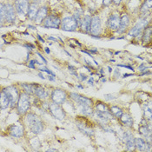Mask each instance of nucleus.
Returning a JSON list of instances; mask_svg holds the SVG:
<instances>
[{
	"label": "nucleus",
	"instance_id": "obj_45",
	"mask_svg": "<svg viewBox=\"0 0 152 152\" xmlns=\"http://www.w3.org/2000/svg\"><path fill=\"white\" fill-rule=\"evenodd\" d=\"M114 77H115L116 78L120 77V70H119V69H116V70H115V75H114Z\"/></svg>",
	"mask_w": 152,
	"mask_h": 152
},
{
	"label": "nucleus",
	"instance_id": "obj_2",
	"mask_svg": "<svg viewBox=\"0 0 152 152\" xmlns=\"http://www.w3.org/2000/svg\"><path fill=\"white\" fill-rule=\"evenodd\" d=\"M31 106L30 95L25 92L19 94V97L17 103V110L19 115H24L28 112Z\"/></svg>",
	"mask_w": 152,
	"mask_h": 152
},
{
	"label": "nucleus",
	"instance_id": "obj_39",
	"mask_svg": "<svg viewBox=\"0 0 152 152\" xmlns=\"http://www.w3.org/2000/svg\"><path fill=\"white\" fill-rule=\"evenodd\" d=\"M28 67H29V68H31V69H34V70H36L35 61H34V59H33V60H31V61L29 62V64H28Z\"/></svg>",
	"mask_w": 152,
	"mask_h": 152
},
{
	"label": "nucleus",
	"instance_id": "obj_47",
	"mask_svg": "<svg viewBox=\"0 0 152 152\" xmlns=\"http://www.w3.org/2000/svg\"><path fill=\"white\" fill-rule=\"evenodd\" d=\"M48 40H52V41H54V42H58V39H57L56 37H52V36L48 37Z\"/></svg>",
	"mask_w": 152,
	"mask_h": 152
},
{
	"label": "nucleus",
	"instance_id": "obj_32",
	"mask_svg": "<svg viewBox=\"0 0 152 152\" xmlns=\"http://www.w3.org/2000/svg\"><path fill=\"white\" fill-rule=\"evenodd\" d=\"M38 70H40L41 72H46L48 75H52V76L56 77V75L54 74V72H53V71H51L50 70H49V69H48L47 67H45L44 65H42V66H41V67H40V68H39Z\"/></svg>",
	"mask_w": 152,
	"mask_h": 152
},
{
	"label": "nucleus",
	"instance_id": "obj_29",
	"mask_svg": "<svg viewBox=\"0 0 152 152\" xmlns=\"http://www.w3.org/2000/svg\"><path fill=\"white\" fill-rule=\"evenodd\" d=\"M95 110L101 111V112H110V108L106 105L104 103H103L101 101H98V102L96 103V104H95Z\"/></svg>",
	"mask_w": 152,
	"mask_h": 152
},
{
	"label": "nucleus",
	"instance_id": "obj_28",
	"mask_svg": "<svg viewBox=\"0 0 152 152\" xmlns=\"http://www.w3.org/2000/svg\"><path fill=\"white\" fill-rule=\"evenodd\" d=\"M36 83H21V87L23 88L24 92L29 95H34V89Z\"/></svg>",
	"mask_w": 152,
	"mask_h": 152
},
{
	"label": "nucleus",
	"instance_id": "obj_34",
	"mask_svg": "<svg viewBox=\"0 0 152 152\" xmlns=\"http://www.w3.org/2000/svg\"><path fill=\"white\" fill-rule=\"evenodd\" d=\"M104 97L107 101H111V100H115L116 99V97L113 95H111V94H104Z\"/></svg>",
	"mask_w": 152,
	"mask_h": 152
},
{
	"label": "nucleus",
	"instance_id": "obj_53",
	"mask_svg": "<svg viewBox=\"0 0 152 152\" xmlns=\"http://www.w3.org/2000/svg\"><path fill=\"white\" fill-rule=\"evenodd\" d=\"M34 61H35V64H37V65H40V66H42V65H44L43 64H41V63H39L37 59H34Z\"/></svg>",
	"mask_w": 152,
	"mask_h": 152
},
{
	"label": "nucleus",
	"instance_id": "obj_62",
	"mask_svg": "<svg viewBox=\"0 0 152 152\" xmlns=\"http://www.w3.org/2000/svg\"><path fill=\"white\" fill-rule=\"evenodd\" d=\"M70 46L72 47V48H76V46H75V45H71V44H70Z\"/></svg>",
	"mask_w": 152,
	"mask_h": 152
},
{
	"label": "nucleus",
	"instance_id": "obj_56",
	"mask_svg": "<svg viewBox=\"0 0 152 152\" xmlns=\"http://www.w3.org/2000/svg\"><path fill=\"white\" fill-rule=\"evenodd\" d=\"M28 28H31V29H32V30H35V26H33V25H31V24H28Z\"/></svg>",
	"mask_w": 152,
	"mask_h": 152
},
{
	"label": "nucleus",
	"instance_id": "obj_36",
	"mask_svg": "<svg viewBox=\"0 0 152 152\" xmlns=\"http://www.w3.org/2000/svg\"><path fill=\"white\" fill-rule=\"evenodd\" d=\"M23 46L25 47V48H27V50H29V51L31 52L33 49H35V45H32V44H30V43H28V44H24L23 45Z\"/></svg>",
	"mask_w": 152,
	"mask_h": 152
},
{
	"label": "nucleus",
	"instance_id": "obj_24",
	"mask_svg": "<svg viewBox=\"0 0 152 152\" xmlns=\"http://www.w3.org/2000/svg\"><path fill=\"white\" fill-rule=\"evenodd\" d=\"M77 108L79 110V112L84 117H91L94 115V110L91 106L79 104L77 105Z\"/></svg>",
	"mask_w": 152,
	"mask_h": 152
},
{
	"label": "nucleus",
	"instance_id": "obj_27",
	"mask_svg": "<svg viewBox=\"0 0 152 152\" xmlns=\"http://www.w3.org/2000/svg\"><path fill=\"white\" fill-rule=\"evenodd\" d=\"M138 131H139V133H140L142 136H143L145 138L147 137H149V136H151V128H150V126L147 124H142L140 127L138 128Z\"/></svg>",
	"mask_w": 152,
	"mask_h": 152
},
{
	"label": "nucleus",
	"instance_id": "obj_43",
	"mask_svg": "<svg viewBox=\"0 0 152 152\" xmlns=\"http://www.w3.org/2000/svg\"><path fill=\"white\" fill-rule=\"evenodd\" d=\"M37 56H39V58H40L43 60V62H44V64H46L47 60L45 58H44L43 56H42V54H41V53H39V52H37Z\"/></svg>",
	"mask_w": 152,
	"mask_h": 152
},
{
	"label": "nucleus",
	"instance_id": "obj_60",
	"mask_svg": "<svg viewBox=\"0 0 152 152\" xmlns=\"http://www.w3.org/2000/svg\"><path fill=\"white\" fill-rule=\"evenodd\" d=\"M100 73H101L102 75H104V69H103V68H101V69H100Z\"/></svg>",
	"mask_w": 152,
	"mask_h": 152
},
{
	"label": "nucleus",
	"instance_id": "obj_5",
	"mask_svg": "<svg viewBox=\"0 0 152 152\" xmlns=\"http://www.w3.org/2000/svg\"><path fill=\"white\" fill-rule=\"evenodd\" d=\"M61 24V18L55 14L48 15L43 21V27L46 29H59Z\"/></svg>",
	"mask_w": 152,
	"mask_h": 152
},
{
	"label": "nucleus",
	"instance_id": "obj_61",
	"mask_svg": "<svg viewBox=\"0 0 152 152\" xmlns=\"http://www.w3.org/2000/svg\"><path fill=\"white\" fill-rule=\"evenodd\" d=\"M64 52H65V53H66V54H67V55H68L69 57H71V55H70V53H69V52H68V51H67L66 50H64Z\"/></svg>",
	"mask_w": 152,
	"mask_h": 152
},
{
	"label": "nucleus",
	"instance_id": "obj_15",
	"mask_svg": "<svg viewBox=\"0 0 152 152\" xmlns=\"http://www.w3.org/2000/svg\"><path fill=\"white\" fill-rule=\"evenodd\" d=\"M130 23V18L129 16L127 13H124L122 16H120V23L117 29V33L118 34H124L127 31Z\"/></svg>",
	"mask_w": 152,
	"mask_h": 152
},
{
	"label": "nucleus",
	"instance_id": "obj_59",
	"mask_svg": "<svg viewBox=\"0 0 152 152\" xmlns=\"http://www.w3.org/2000/svg\"><path fill=\"white\" fill-rule=\"evenodd\" d=\"M77 88H79V89H83V86L81 85V84H77Z\"/></svg>",
	"mask_w": 152,
	"mask_h": 152
},
{
	"label": "nucleus",
	"instance_id": "obj_52",
	"mask_svg": "<svg viewBox=\"0 0 152 152\" xmlns=\"http://www.w3.org/2000/svg\"><path fill=\"white\" fill-rule=\"evenodd\" d=\"M132 76V74H128V73H125V74H124L123 75V77L124 78V77H131Z\"/></svg>",
	"mask_w": 152,
	"mask_h": 152
},
{
	"label": "nucleus",
	"instance_id": "obj_40",
	"mask_svg": "<svg viewBox=\"0 0 152 152\" xmlns=\"http://www.w3.org/2000/svg\"><path fill=\"white\" fill-rule=\"evenodd\" d=\"M111 4V0H103V5L104 7H109Z\"/></svg>",
	"mask_w": 152,
	"mask_h": 152
},
{
	"label": "nucleus",
	"instance_id": "obj_14",
	"mask_svg": "<svg viewBox=\"0 0 152 152\" xmlns=\"http://www.w3.org/2000/svg\"><path fill=\"white\" fill-rule=\"evenodd\" d=\"M16 20V10L12 4H4V21L14 23Z\"/></svg>",
	"mask_w": 152,
	"mask_h": 152
},
{
	"label": "nucleus",
	"instance_id": "obj_22",
	"mask_svg": "<svg viewBox=\"0 0 152 152\" xmlns=\"http://www.w3.org/2000/svg\"><path fill=\"white\" fill-rule=\"evenodd\" d=\"M34 95L40 100L46 99L47 97L49 96V93H48L44 87H42L41 85L37 84V83H36L35 89H34Z\"/></svg>",
	"mask_w": 152,
	"mask_h": 152
},
{
	"label": "nucleus",
	"instance_id": "obj_3",
	"mask_svg": "<svg viewBox=\"0 0 152 152\" xmlns=\"http://www.w3.org/2000/svg\"><path fill=\"white\" fill-rule=\"evenodd\" d=\"M148 25H150V21H148L147 18H140L137 21V23L133 25V27L129 29V31H128V35L132 38L138 37L139 36L142 35V31Z\"/></svg>",
	"mask_w": 152,
	"mask_h": 152
},
{
	"label": "nucleus",
	"instance_id": "obj_4",
	"mask_svg": "<svg viewBox=\"0 0 152 152\" xmlns=\"http://www.w3.org/2000/svg\"><path fill=\"white\" fill-rule=\"evenodd\" d=\"M77 28H79V24L73 16H67L64 17L63 19H61V24H60L61 30L68 32H73L76 31Z\"/></svg>",
	"mask_w": 152,
	"mask_h": 152
},
{
	"label": "nucleus",
	"instance_id": "obj_38",
	"mask_svg": "<svg viewBox=\"0 0 152 152\" xmlns=\"http://www.w3.org/2000/svg\"><path fill=\"white\" fill-rule=\"evenodd\" d=\"M117 67H123V68H126V69H128V70L134 71V68H133L132 66H130V65H127V64H117Z\"/></svg>",
	"mask_w": 152,
	"mask_h": 152
},
{
	"label": "nucleus",
	"instance_id": "obj_51",
	"mask_svg": "<svg viewBox=\"0 0 152 152\" xmlns=\"http://www.w3.org/2000/svg\"><path fill=\"white\" fill-rule=\"evenodd\" d=\"M38 77H39L40 78H42V79H44V80L45 79V77H44V75H43V74H42L41 72H39V73H38Z\"/></svg>",
	"mask_w": 152,
	"mask_h": 152
},
{
	"label": "nucleus",
	"instance_id": "obj_26",
	"mask_svg": "<svg viewBox=\"0 0 152 152\" xmlns=\"http://www.w3.org/2000/svg\"><path fill=\"white\" fill-rule=\"evenodd\" d=\"M121 120V122L127 127L129 128H132L133 127V118L132 117L128 114V113H123V115L119 118Z\"/></svg>",
	"mask_w": 152,
	"mask_h": 152
},
{
	"label": "nucleus",
	"instance_id": "obj_20",
	"mask_svg": "<svg viewBox=\"0 0 152 152\" xmlns=\"http://www.w3.org/2000/svg\"><path fill=\"white\" fill-rule=\"evenodd\" d=\"M152 37V28L151 25H148L142 32L141 41L143 45H148L151 42Z\"/></svg>",
	"mask_w": 152,
	"mask_h": 152
},
{
	"label": "nucleus",
	"instance_id": "obj_49",
	"mask_svg": "<svg viewBox=\"0 0 152 152\" xmlns=\"http://www.w3.org/2000/svg\"><path fill=\"white\" fill-rule=\"evenodd\" d=\"M92 38H94V39H101L102 37H100V36H94V35H90Z\"/></svg>",
	"mask_w": 152,
	"mask_h": 152
},
{
	"label": "nucleus",
	"instance_id": "obj_57",
	"mask_svg": "<svg viewBox=\"0 0 152 152\" xmlns=\"http://www.w3.org/2000/svg\"><path fill=\"white\" fill-rule=\"evenodd\" d=\"M33 2L32 3H35V4H39L42 0H32Z\"/></svg>",
	"mask_w": 152,
	"mask_h": 152
},
{
	"label": "nucleus",
	"instance_id": "obj_25",
	"mask_svg": "<svg viewBox=\"0 0 152 152\" xmlns=\"http://www.w3.org/2000/svg\"><path fill=\"white\" fill-rule=\"evenodd\" d=\"M38 11V7H37V4L35 3H31L29 5L28 8V12H27V17L30 20H34L37 15V12Z\"/></svg>",
	"mask_w": 152,
	"mask_h": 152
},
{
	"label": "nucleus",
	"instance_id": "obj_16",
	"mask_svg": "<svg viewBox=\"0 0 152 152\" xmlns=\"http://www.w3.org/2000/svg\"><path fill=\"white\" fill-rule=\"evenodd\" d=\"M124 141L125 142V147L128 151H135V137L130 131H124Z\"/></svg>",
	"mask_w": 152,
	"mask_h": 152
},
{
	"label": "nucleus",
	"instance_id": "obj_42",
	"mask_svg": "<svg viewBox=\"0 0 152 152\" xmlns=\"http://www.w3.org/2000/svg\"><path fill=\"white\" fill-rule=\"evenodd\" d=\"M48 80L49 81H51V82H55L56 81V77L52 76V75H48Z\"/></svg>",
	"mask_w": 152,
	"mask_h": 152
},
{
	"label": "nucleus",
	"instance_id": "obj_64",
	"mask_svg": "<svg viewBox=\"0 0 152 152\" xmlns=\"http://www.w3.org/2000/svg\"><path fill=\"white\" fill-rule=\"evenodd\" d=\"M2 22H3V21H2V20L0 19V27H1V24H2Z\"/></svg>",
	"mask_w": 152,
	"mask_h": 152
},
{
	"label": "nucleus",
	"instance_id": "obj_50",
	"mask_svg": "<svg viewBox=\"0 0 152 152\" xmlns=\"http://www.w3.org/2000/svg\"><path fill=\"white\" fill-rule=\"evenodd\" d=\"M45 53H46V54H48V55L50 53V50L48 47H45Z\"/></svg>",
	"mask_w": 152,
	"mask_h": 152
},
{
	"label": "nucleus",
	"instance_id": "obj_33",
	"mask_svg": "<svg viewBox=\"0 0 152 152\" xmlns=\"http://www.w3.org/2000/svg\"><path fill=\"white\" fill-rule=\"evenodd\" d=\"M0 19L4 21V4L0 3Z\"/></svg>",
	"mask_w": 152,
	"mask_h": 152
},
{
	"label": "nucleus",
	"instance_id": "obj_31",
	"mask_svg": "<svg viewBox=\"0 0 152 152\" xmlns=\"http://www.w3.org/2000/svg\"><path fill=\"white\" fill-rule=\"evenodd\" d=\"M30 142H31V145L32 147H35V151H37L38 148H40V146H41L40 141L38 140V138H37V137L32 138L31 140L30 141Z\"/></svg>",
	"mask_w": 152,
	"mask_h": 152
},
{
	"label": "nucleus",
	"instance_id": "obj_8",
	"mask_svg": "<svg viewBox=\"0 0 152 152\" xmlns=\"http://www.w3.org/2000/svg\"><path fill=\"white\" fill-rule=\"evenodd\" d=\"M2 91H4L5 93L7 94V96H9L10 102H11L10 106L12 108H14L15 106H17V103H18V97H19V94H20L18 90L14 86H8V87L4 88Z\"/></svg>",
	"mask_w": 152,
	"mask_h": 152
},
{
	"label": "nucleus",
	"instance_id": "obj_6",
	"mask_svg": "<svg viewBox=\"0 0 152 152\" xmlns=\"http://www.w3.org/2000/svg\"><path fill=\"white\" fill-rule=\"evenodd\" d=\"M50 99H51L52 103L62 105L63 104L65 103V101L67 99V93L64 90L55 89L50 93Z\"/></svg>",
	"mask_w": 152,
	"mask_h": 152
},
{
	"label": "nucleus",
	"instance_id": "obj_9",
	"mask_svg": "<svg viewBox=\"0 0 152 152\" xmlns=\"http://www.w3.org/2000/svg\"><path fill=\"white\" fill-rule=\"evenodd\" d=\"M48 110H50V114L58 120H64L66 117V113H65L64 110L59 104H54V103L49 104Z\"/></svg>",
	"mask_w": 152,
	"mask_h": 152
},
{
	"label": "nucleus",
	"instance_id": "obj_10",
	"mask_svg": "<svg viewBox=\"0 0 152 152\" xmlns=\"http://www.w3.org/2000/svg\"><path fill=\"white\" fill-rule=\"evenodd\" d=\"M120 23V14L119 12H115L111 13L107 20V27L113 31H117Z\"/></svg>",
	"mask_w": 152,
	"mask_h": 152
},
{
	"label": "nucleus",
	"instance_id": "obj_7",
	"mask_svg": "<svg viewBox=\"0 0 152 152\" xmlns=\"http://www.w3.org/2000/svg\"><path fill=\"white\" fill-rule=\"evenodd\" d=\"M102 31V22L97 15H94L91 17V27H90V35L94 36H100Z\"/></svg>",
	"mask_w": 152,
	"mask_h": 152
},
{
	"label": "nucleus",
	"instance_id": "obj_17",
	"mask_svg": "<svg viewBox=\"0 0 152 152\" xmlns=\"http://www.w3.org/2000/svg\"><path fill=\"white\" fill-rule=\"evenodd\" d=\"M77 127L79 129L83 134H84L85 136L89 137H92L95 135V131L93 128L91 126H90V124H87L84 121H79L77 123Z\"/></svg>",
	"mask_w": 152,
	"mask_h": 152
},
{
	"label": "nucleus",
	"instance_id": "obj_30",
	"mask_svg": "<svg viewBox=\"0 0 152 152\" xmlns=\"http://www.w3.org/2000/svg\"><path fill=\"white\" fill-rule=\"evenodd\" d=\"M110 113L112 114L113 117H117V118H120L121 116L123 115V113H124L123 110H122L120 107H118V106L116 105L111 106V107L110 108Z\"/></svg>",
	"mask_w": 152,
	"mask_h": 152
},
{
	"label": "nucleus",
	"instance_id": "obj_41",
	"mask_svg": "<svg viewBox=\"0 0 152 152\" xmlns=\"http://www.w3.org/2000/svg\"><path fill=\"white\" fill-rule=\"evenodd\" d=\"M88 85H90V86H93L94 85V77H91L90 78H89V80H88Z\"/></svg>",
	"mask_w": 152,
	"mask_h": 152
},
{
	"label": "nucleus",
	"instance_id": "obj_44",
	"mask_svg": "<svg viewBox=\"0 0 152 152\" xmlns=\"http://www.w3.org/2000/svg\"><path fill=\"white\" fill-rule=\"evenodd\" d=\"M111 3H113L115 5H120L122 3V0H111Z\"/></svg>",
	"mask_w": 152,
	"mask_h": 152
},
{
	"label": "nucleus",
	"instance_id": "obj_1",
	"mask_svg": "<svg viewBox=\"0 0 152 152\" xmlns=\"http://www.w3.org/2000/svg\"><path fill=\"white\" fill-rule=\"evenodd\" d=\"M25 122L30 128V130L35 134L38 135L43 132L44 130V124L43 122L39 119V117L36 116L33 113H28L25 117Z\"/></svg>",
	"mask_w": 152,
	"mask_h": 152
},
{
	"label": "nucleus",
	"instance_id": "obj_23",
	"mask_svg": "<svg viewBox=\"0 0 152 152\" xmlns=\"http://www.w3.org/2000/svg\"><path fill=\"white\" fill-rule=\"evenodd\" d=\"M10 104H11V102H10L9 96L4 91H0V109L5 110L10 106Z\"/></svg>",
	"mask_w": 152,
	"mask_h": 152
},
{
	"label": "nucleus",
	"instance_id": "obj_48",
	"mask_svg": "<svg viewBox=\"0 0 152 152\" xmlns=\"http://www.w3.org/2000/svg\"><path fill=\"white\" fill-rule=\"evenodd\" d=\"M37 39L40 41V42H42V43H45V39L41 37L40 35H37Z\"/></svg>",
	"mask_w": 152,
	"mask_h": 152
},
{
	"label": "nucleus",
	"instance_id": "obj_12",
	"mask_svg": "<svg viewBox=\"0 0 152 152\" xmlns=\"http://www.w3.org/2000/svg\"><path fill=\"white\" fill-rule=\"evenodd\" d=\"M30 3L28 0H15L14 8L17 13L20 16H26Z\"/></svg>",
	"mask_w": 152,
	"mask_h": 152
},
{
	"label": "nucleus",
	"instance_id": "obj_58",
	"mask_svg": "<svg viewBox=\"0 0 152 152\" xmlns=\"http://www.w3.org/2000/svg\"><path fill=\"white\" fill-rule=\"evenodd\" d=\"M108 70H109V72H110V73H111V72H112V70H113V69H112L110 66H108Z\"/></svg>",
	"mask_w": 152,
	"mask_h": 152
},
{
	"label": "nucleus",
	"instance_id": "obj_11",
	"mask_svg": "<svg viewBox=\"0 0 152 152\" xmlns=\"http://www.w3.org/2000/svg\"><path fill=\"white\" fill-rule=\"evenodd\" d=\"M70 97L71 100H73L77 105L79 104H83V105H90L92 106L93 104V101L91 98H88L83 95H80L78 93H75V92H71L70 94Z\"/></svg>",
	"mask_w": 152,
	"mask_h": 152
},
{
	"label": "nucleus",
	"instance_id": "obj_37",
	"mask_svg": "<svg viewBox=\"0 0 152 152\" xmlns=\"http://www.w3.org/2000/svg\"><path fill=\"white\" fill-rule=\"evenodd\" d=\"M138 70L141 72H143V71H146L147 70V66L144 63H142L140 65L138 66Z\"/></svg>",
	"mask_w": 152,
	"mask_h": 152
},
{
	"label": "nucleus",
	"instance_id": "obj_63",
	"mask_svg": "<svg viewBox=\"0 0 152 152\" xmlns=\"http://www.w3.org/2000/svg\"><path fill=\"white\" fill-rule=\"evenodd\" d=\"M119 53H120V51H116V52H115V55H117V54H119Z\"/></svg>",
	"mask_w": 152,
	"mask_h": 152
},
{
	"label": "nucleus",
	"instance_id": "obj_13",
	"mask_svg": "<svg viewBox=\"0 0 152 152\" xmlns=\"http://www.w3.org/2000/svg\"><path fill=\"white\" fill-rule=\"evenodd\" d=\"M8 133L12 137L20 138L24 135V128L20 124H14L8 128Z\"/></svg>",
	"mask_w": 152,
	"mask_h": 152
},
{
	"label": "nucleus",
	"instance_id": "obj_18",
	"mask_svg": "<svg viewBox=\"0 0 152 152\" xmlns=\"http://www.w3.org/2000/svg\"><path fill=\"white\" fill-rule=\"evenodd\" d=\"M91 15H83L81 19V22L79 24V28L81 29L83 32L89 34L90 31V27H91Z\"/></svg>",
	"mask_w": 152,
	"mask_h": 152
},
{
	"label": "nucleus",
	"instance_id": "obj_19",
	"mask_svg": "<svg viewBox=\"0 0 152 152\" xmlns=\"http://www.w3.org/2000/svg\"><path fill=\"white\" fill-rule=\"evenodd\" d=\"M152 4L151 0H145L142 5H141L139 12H140V18H147L151 14V10Z\"/></svg>",
	"mask_w": 152,
	"mask_h": 152
},
{
	"label": "nucleus",
	"instance_id": "obj_35",
	"mask_svg": "<svg viewBox=\"0 0 152 152\" xmlns=\"http://www.w3.org/2000/svg\"><path fill=\"white\" fill-rule=\"evenodd\" d=\"M79 80H80V82H84L85 80H87V78H88V77L85 75V74H83V73H80V74H78V77H77Z\"/></svg>",
	"mask_w": 152,
	"mask_h": 152
},
{
	"label": "nucleus",
	"instance_id": "obj_21",
	"mask_svg": "<svg viewBox=\"0 0 152 152\" xmlns=\"http://www.w3.org/2000/svg\"><path fill=\"white\" fill-rule=\"evenodd\" d=\"M48 12H49V9L47 6H42V7L38 8V11L37 12L34 21L37 23H42L43 21L45 19V18L48 16Z\"/></svg>",
	"mask_w": 152,
	"mask_h": 152
},
{
	"label": "nucleus",
	"instance_id": "obj_54",
	"mask_svg": "<svg viewBox=\"0 0 152 152\" xmlns=\"http://www.w3.org/2000/svg\"><path fill=\"white\" fill-rule=\"evenodd\" d=\"M50 151H58V150H56V149H48L47 150V152H50Z\"/></svg>",
	"mask_w": 152,
	"mask_h": 152
},
{
	"label": "nucleus",
	"instance_id": "obj_46",
	"mask_svg": "<svg viewBox=\"0 0 152 152\" xmlns=\"http://www.w3.org/2000/svg\"><path fill=\"white\" fill-rule=\"evenodd\" d=\"M88 51H89L90 53H93V54H97V53H98L97 49H90Z\"/></svg>",
	"mask_w": 152,
	"mask_h": 152
},
{
	"label": "nucleus",
	"instance_id": "obj_55",
	"mask_svg": "<svg viewBox=\"0 0 152 152\" xmlns=\"http://www.w3.org/2000/svg\"><path fill=\"white\" fill-rule=\"evenodd\" d=\"M74 41H75V43H76V45H78V46H82V44H80V43H79V42H78V41H77V40H74Z\"/></svg>",
	"mask_w": 152,
	"mask_h": 152
}]
</instances>
